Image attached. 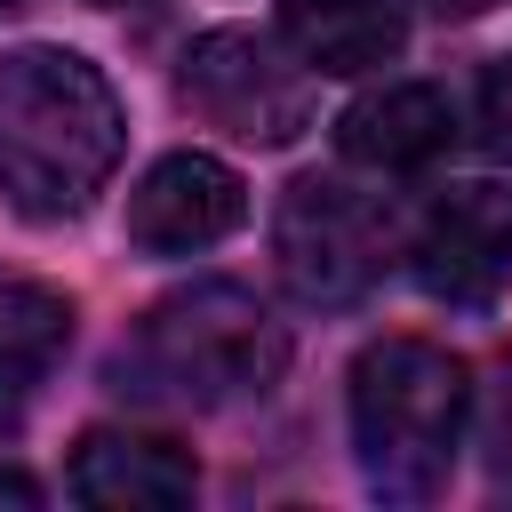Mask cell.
Returning a JSON list of instances; mask_svg holds the SVG:
<instances>
[{
	"label": "cell",
	"instance_id": "4fadbf2b",
	"mask_svg": "<svg viewBox=\"0 0 512 512\" xmlns=\"http://www.w3.org/2000/svg\"><path fill=\"white\" fill-rule=\"evenodd\" d=\"M440 16H480V8H496V0H432Z\"/></svg>",
	"mask_w": 512,
	"mask_h": 512
},
{
	"label": "cell",
	"instance_id": "7a4b0ae2",
	"mask_svg": "<svg viewBox=\"0 0 512 512\" xmlns=\"http://www.w3.org/2000/svg\"><path fill=\"white\" fill-rule=\"evenodd\" d=\"M352 456L360 480L392 504H424L448 488L464 424H472V368L432 336H384L352 360Z\"/></svg>",
	"mask_w": 512,
	"mask_h": 512
},
{
	"label": "cell",
	"instance_id": "5b68a950",
	"mask_svg": "<svg viewBox=\"0 0 512 512\" xmlns=\"http://www.w3.org/2000/svg\"><path fill=\"white\" fill-rule=\"evenodd\" d=\"M184 104L240 136V144H288L312 128V64L288 56L272 32H248V24H216L184 48V72H176Z\"/></svg>",
	"mask_w": 512,
	"mask_h": 512
},
{
	"label": "cell",
	"instance_id": "277c9868",
	"mask_svg": "<svg viewBox=\"0 0 512 512\" xmlns=\"http://www.w3.org/2000/svg\"><path fill=\"white\" fill-rule=\"evenodd\" d=\"M272 264L296 304H360L392 264V216L344 176H296L272 208Z\"/></svg>",
	"mask_w": 512,
	"mask_h": 512
},
{
	"label": "cell",
	"instance_id": "30bf717a",
	"mask_svg": "<svg viewBox=\"0 0 512 512\" xmlns=\"http://www.w3.org/2000/svg\"><path fill=\"white\" fill-rule=\"evenodd\" d=\"M280 40L312 72L352 80L408 48V16H400V0H280Z\"/></svg>",
	"mask_w": 512,
	"mask_h": 512
},
{
	"label": "cell",
	"instance_id": "6da1fadb",
	"mask_svg": "<svg viewBox=\"0 0 512 512\" xmlns=\"http://www.w3.org/2000/svg\"><path fill=\"white\" fill-rule=\"evenodd\" d=\"M128 144V112L112 80L80 48H0V200L32 224L80 216Z\"/></svg>",
	"mask_w": 512,
	"mask_h": 512
},
{
	"label": "cell",
	"instance_id": "5bb4252c",
	"mask_svg": "<svg viewBox=\"0 0 512 512\" xmlns=\"http://www.w3.org/2000/svg\"><path fill=\"white\" fill-rule=\"evenodd\" d=\"M96 8H120V0H96Z\"/></svg>",
	"mask_w": 512,
	"mask_h": 512
},
{
	"label": "cell",
	"instance_id": "7c38bea8",
	"mask_svg": "<svg viewBox=\"0 0 512 512\" xmlns=\"http://www.w3.org/2000/svg\"><path fill=\"white\" fill-rule=\"evenodd\" d=\"M480 136H488L496 160H512V56H496L488 80H480Z\"/></svg>",
	"mask_w": 512,
	"mask_h": 512
},
{
	"label": "cell",
	"instance_id": "ba28073f",
	"mask_svg": "<svg viewBox=\"0 0 512 512\" xmlns=\"http://www.w3.org/2000/svg\"><path fill=\"white\" fill-rule=\"evenodd\" d=\"M64 488L96 512H176L200 496V464H192V448H176L160 432L96 424V432H80Z\"/></svg>",
	"mask_w": 512,
	"mask_h": 512
},
{
	"label": "cell",
	"instance_id": "8992f818",
	"mask_svg": "<svg viewBox=\"0 0 512 512\" xmlns=\"http://www.w3.org/2000/svg\"><path fill=\"white\" fill-rule=\"evenodd\" d=\"M416 280L440 304H496L512 280V192L504 184H448L416 224Z\"/></svg>",
	"mask_w": 512,
	"mask_h": 512
},
{
	"label": "cell",
	"instance_id": "52a82bcc",
	"mask_svg": "<svg viewBox=\"0 0 512 512\" xmlns=\"http://www.w3.org/2000/svg\"><path fill=\"white\" fill-rule=\"evenodd\" d=\"M248 216V184L216 160V152H168L136 176L128 192V240L144 256H192L216 248L232 224Z\"/></svg>",
	"mask_w": 512,
	"mask_h": 512
},
{
	"label": "cell",
	"instance_id": "9c48e42d",
	"mask_svg": "<svg viewBox=\"0 0 512 512\" xmlns=\"http://www.w3.org/2000/svg\"><path fill=\"white\" fill-rule=\"evenodd\" d=\"M456 144V104L448 88L432 80H384L368 88L344 120H336V152L352 168H376V176H400V168H424Z\"/></svg>",
	"mask_w": 512,
	"mask_h": 512
},
{
	"label": "cell",
	"instance_id": "8fae6325",
	"mask_svg": "<svg viewBox=\"0 0 512 512\" xmlns=\"http://www.w3.org/2000/svg\"><path fill=\"white\" fill-rule=\"evenodd\" d=\"M72 344V296L40 280H0V408H24L32 384Z\"/></svg>",
	"mask_w": 512,
	"mask_h": 512
},
{
	"label": "cell",
	"instance_id": "3957f363",
	"mask_svg": "<svg viewBox=\"0 0 512 512\" xmlns=\"http://www.w3.org/2000/svg\"><path fill=\"white\" fill-rule=\"evenodd\" d=\"M128 360H136L144 392H168L184 408H240L288 376V328L272 320V304L256 288L192 280L144 312Z\"/></svg>",
	"mask_w": 512,
	"mask_h": 512
}]
</instances>
